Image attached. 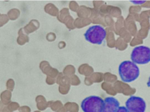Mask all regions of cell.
I'll use <instances>...</instances> for the list:
<instances>
[{"instance_id": "obj_1", "label": "cell", "mask_w": 150, "mask_h": 112, "mask_svg": "<svg viewBox=\"0 0 150 112\" xmlns=\"http://www.w3.org/2000/svg\"><path fill=\"white\" fill-rule=\"evenodd\" d=\"M119 74L122 81L130 83L138 79L140 75V69L137 64L130 60H125L119 66Z\"/></svg>"}, {"instance_id": "obj_2", "label": "cell", "mask_w": 150, "mask_h": 112, "mask_svg": "<svg viewBox=\"0 0 150 112\" xmlns=\"http://www.w3.org/2000/svg\"><path fill=\"white\" fill-rule=\"evenodd\" d=\"M84 36L91 43L101 45L106 37V31L100 25H94L88 28Z\"/></svg>"}, {"instance_id": "obj_3", "label": "cell", "mask_w": 150, "mask_h": 112, "mask_svg": "<svg viewBox=\"0 0 150 112\" xmlns=\"http://www.w3.org/2000/svg\"><path fill=\"white\" fill-rule=\"evenodd\" d=\"M104 100L98 96H90L83 100L81 107L83 112H102Z\"/></svg>"}, {"instance_id": "obj_4", "label": "cell", "mask_w": 150, "mask_h": 112, "mask_svg": "<svg viewBox=\"0 0 150 112\" xmlns=\"http://www.w3.org/2000/svg\"><path fill=\"white\" fill-rule=\"evenodd\" d=\"M132 62L138 64H146L150 62V48L141 45L133 49L130 55Z\"/></svg>"}, {"instance_id": "obj_5", "label": "cell", "mask_w": 150, "mask_h": 112, "mask_svg": "<svg viewBox=\"0 0 150 112\" xmlns=\"http://www.w3.org/2000/svg\"><path fill=\"white\" fill-rule=\"evenodd\" d=\"M126 108L129 112H145L146 103L142 98L131 96L129 97L126 103Z\"/></svg>"}, {"instance_id": "obj_6", "label": "cell", "mask_w": 150, "mask_h": 112, "mask_svg": "<svg viewBox=\"0 0 150 112\" xmlns=\"http://www.w3.org/2000/svg\"><path fill=\"white\" fill-rule=\"evenodd\" d=\"M119 102L115 98L112 96L105 98L102 112H117L119 108Z\"/></svg>"}, {"instance_id": "obj_7", "label": "cell", "mask_w": 150, "mask_h": 112, "mask_svg": "<svg viewBox=\"0 0 150 112\" xmlns=\"http://www.w3.org/2000/svg\"><path fill=\"white\" fill-rule=\"evenodd\" d=\"M117 112H129V111L127 110L126 107H124V106H119L118 110Z\"/></svg>"}, {"instance_id": "obj_8", "label": "cell", "mask_w": 150, "mask_h": 112, "mask_svg": "<svg viewBox=\"0 0 150 112\" xmlns=\"http://www.w3.org/2000/svg\"><path fill=\"white\" fill-rule=\"evenodd\" d=\"M147 85H148V86H149V87H150V77L149 78V80H148V83H147Z\"/></svg>"}]
</instances>
